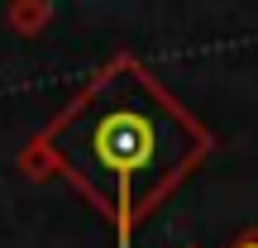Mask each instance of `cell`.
<instances>
[{
  "instance_id": "cell-1",
  "label": "cell",
  "mask_w": 258,
  "mask_h": 248,
  "mask_svg": "<svg viewBox=\"0 0 258 248\" xmlns=\"http://www.w3.org/2000/svg\"><path fill=\"white\" fill-rule=\"evenodd\" d=\"M215 134L134 53H115L29 143V172H62L134 248L144 220L211 157Z\"/></svg>"
},
{
  "instance_id": "cell-2",
  "label": "cell",
  "mask_w": 258,
  "mask_h": 248,
  "mask_svg": "<svg viewBox=\"0 0 258 248\" xmlns=\"http://www.w3.org/2000/svg\"><path fill=\"white\" fill-rule=\"evenodd\" d=\"M48 19H53V5H43V0H34V5H15V10H10V29H19V34H38Z\"/></svg>"
},
{
  "instance_id": "cell-3",
  "label": "cell",
  "mask_w": 258,
  "mask_h": 248,
  "mask_svg": "<svg viewBox=\"0 0 258 248\" xmlns=\"http://www.w3.org/2000/svg\"><path fill=\"white\" fill-rule=\"evenodd\" d=\"M230 248H258V234H249V239H239V243H230Z\"/></svg>"
}]
</instances>
